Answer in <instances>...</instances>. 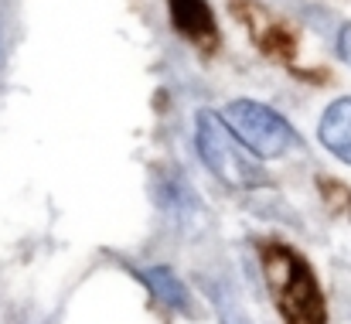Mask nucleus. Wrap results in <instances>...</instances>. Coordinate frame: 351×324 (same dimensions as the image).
I'll list each match as a JSON object with an SVG mask.
<instances>
[{"mask_svg": "<svg viewBox=\"0 0 351 324\" xmlns=\"http://www.w3.org/2000/svg\"><path fill=\"white\" fill-rule=\"evenodd\" d=\"M263 270H266V284L276 297V308L287 324H324V294L317 287V277L311 270V263L283 246V242H266L263 249Z\"/></svg>", "mask_w": 351, "mask_h": 324, "instance_id": "obj_1", "label": "nucleus"}, {"mask_svg": "<svg viewBox=\"0 0 351 324\" xmlns=\"http://www.w3.org/2000/svg\"><path fill=\"white\" fill-rule=\"evenodd\" d=\"M222 119L232 130L235 140L245 150H252L256 157H263V161L280 157L293 143V137H297L280 113H273V109L263 106V103H252V100H235V103H229L226 113H222Z\"/></svg>", "mask_w": 351, "mask_h": 324, "instance_id": "obj_2", "label": "nucleus"}, {"mask_svg": "<svg viewBox=\"0 0 351 324\" xmlns=\"http://www.w3.org/2000/svg\"><path fill=\"white\" fill-rule=\"evenodd\" d=\"M198 147L212 174H219L229 188H252L263 185V171L242 154V143L232 137L222 116L202 113L198 116Z\"/></svg>", "mask_w": 351, "mask_h": 324, "instance_id": "obj_3", "label": "nucleus"}, {"mask_svg": "<svg viewBox=\"0 0 351 324\" xmlns=\"http://www.w3.org/2000/svg\"><path fill=\"white\" fill-rule=\"evenodd\" d=\"M171 21H174L178 34H184L188 41H195L202 48L215 45V17L205 0H171Z\"/></svg>", "mask_w": 351, "mask_h": 324, "instance_id": "obj_4", "label": "nucleus"}, {"mask_svg": "<svg viewBox=\"0 0 351 324\" xmlns=\"http://www.w3.org/2000/svg\"><path fill=\"white\" fill-rule=\"evenodd\" d=\"M321 143L335 157L351 164V100H338L321 116Z\"/></svg>", "mask_w": 351, "mask_h": 324, "instance_id": "obj_5", "label": "nucleus"}, {"mask_svg": "<svg viewBox=\"0 0 351 324\" xmlns=\"http://www.w3.org/2000/svg\"><path fill=\"white\" fill-rule=\"evenodd\" d=\"M147 284H150V290L157 294V301H164V304H171L174 311H184V314H195L191 311V297H188V290H184V284L171 273V270H143L140 273Z\"/></svg>", "mask_w": 351, "mask_h": 324, "instance_id": "obj_6", "label": "nucleus"}, {"mask_svg": "<svg viewBox=\"0 0 351 324\" xmlns=\"http://www.w3.org/2000/svg\"><path fill=\"white\" fill-rule=\"evenodd\" d=\"M338 48H341V55H345V58L351 62V24L345 27V31H341V38H338Z\"/></svg>", "mask_w": 351, "mask_h": 324, "instance_id": "obj_7", "label": "nucleus"}]
</instances>
